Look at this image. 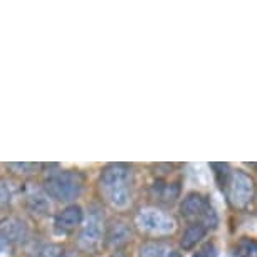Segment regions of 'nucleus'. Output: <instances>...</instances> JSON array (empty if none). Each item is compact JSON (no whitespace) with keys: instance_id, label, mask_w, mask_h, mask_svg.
<instances>
[{"instance_id":"1","label":"nucleus","mask_w":257,"mask_h":257,"mask_svg":"<svg viewBox=\"0 0 257 257\" xmlns=\"http://www.w3.org/2000/svg\"><path fill=\"white\" fill-rule=\"evenodd\" d=\"M99 192L113 208L123 210L132 202L133 172L124 163H109L99 175Z\"/></svg>"},{"instance_id":"2","label":"nucleus","mask_w":257,"mask_h":257,"mask_svg":"<svg viewBox=\"0 0 257 257\" xmlns=\"http://www.w3.org/2000/svg\"><path fill=\"white\" fill-rule=\"evenodd\" d=\"M44 190L51 198L62 203H71L81 197L84 190V180L74 170H61L51 173L44 182Z\"/></svg>"},{"instance_id":"3","label":"nucleus","mask_w":257,"mask_h":257,"mask_svg":"<svg viewBox=\"0 0 257 257\" xmlns=\"http://www.w3.org/2000/svg\"><path fill=\"white\" fill-rule=\"evenodd\" d=\"M180 215L192 222H202L208 230L217 225V215L210 207L205 195L198 192H190L180 203Z\"/></svg>"},{"instance_id":"4","label":"nucleus","mask_w":257,"mask_h":257,"mask_svg":"<svg viewBox=\"0 0 257 257\" xmlns=\"http://www.w3.org/2000/svg\"><path fill=\"white\" fill-rule=\"evenodd\" d=\"M222 187L225 188V193L229 197L232 205L235 207H245L255 193L254 180L245 175L244 172L237 170V172H227L222 182Z\"/></svg>"},{"instance_id":"5","label":"nucleus","mask_w":257,"mask_h":257,"mask_svg":"<svg viewBox=\"0 0 257 257\" xmlns=\"http://www.w3.org/2000/svg\"><path fill=\"white\" fill-rule=\"evenodd\" d=\"M135 224L140 230L150 235H167L175 229V220L172 215L153 207L142 208L135 217Z\"/></svg>"},{"instance_id":"6","label":"nucleus","mask_w":257,"mask_h":257,"mask_svg":"<svg viewBox=\"0 0 257 257\" xmlns=\"http://www.w3.org/2000/svg\"><path fill=\"white\" fill-rule=\"evenodd\" d=\"M104 234H106V225L103 222V217L98 212H91L81 229L77 244H79V247L84 252H96L103 245Z\"/></svg>"},{"instance_id":"7","label":"nucleus","mask_w":257,"mask_h":257,"mask_svg":"<svg viewBox=\"0 0 257 257\" xmlns=\"http://www.w3.org/2000/svg\"><path fill=\"white\" fill-rule=\"evenodd\" d=\"M24 202H26L27 210L37 217L47 215L52 208L51 197L47 195L44 187L41 188L36 185H27L26 190H24Z\"/></svg>"},{"instance_id":"8","label":"nucleus","mask_w":257,"mask_h":257,"mask_svg":"<svg viewBox=\"0 0 257 257\" xmlns=\"http://www.w3.org/2000/svg\"><path fill=\"white\" fill-rule=\"evenodd\" d=\"M84 222V210L77 203H71L54 217V227L61 234H69Z\"/></svg>"},{"instance_id":"9","label":"nucleus","mask_w":257,"mask_h":257,"mask_svg":"<svg viewBox=\"0 0 257 257\" xmlns=\"http://www.w3.org/2000/svg\"><path fill=\"white\" fill-rule=\"evenodd\" d=\"M132 239V227L123 219H111L106 224L104 242L111 249H119Z\"/></svg>"},{"instance_id":"10","label":"nucleus","mask_w":257,"mask_h":257,"mask_svg":"<svg viewBox=\"0 0 257 257\" xmlns=\"http://www.w3.org/2000/svg\"><path fill=\"white\" fill-rule=\"evenodd\" d=\"M29 225L19 217H7L0 220V237H4L9 244L11 242H26L29 239Z\"/></svg>"},{"instance_id":"11","label":"nucleus","mask_w":257,"mask_h":257,"mask_svg":"<svg viewBox=\"0 0 257 257\" xmlns=\"http://www.w3.org/2000/svg\"><path fill=\"white\" fill-rule=\"evenodd\" d=\"M138 257H180V252L163 240H150L140 247Z\"/></svg>"},{"instance_id":"12","label":"nucleus","mask_w":257,"mask_h":257,"mask_svg":"<svg viewBox=\"0 0 257 257\" xmlns=\"http://www.w3.org/2000/svg\"><path fill=\"white\" fill-rule=\"evenodd\" d=\"M207 232H208V229L202 224V222H192L182 235V240H180L182 247L185 250L193 249V247H195L198 242L207 235Z\"/></svg>"},{"instance_id":"13","label":"nucleus","mask_w":257,"mask_h":257,"mask_svg":"<svg viewBox=\"0 0 257 257\" xmlns=\"http://www.w3.org/2000/svg\"><path fill=\"white\" fill-rule=\"evenodd\" d=\"M180 195V187L177 183H155L152 188V197L160 203H173Z\"/></svg>"},{"instance_id":"14","label":"nucleus","mask_w":257,"mask_h":257,"mask_svg":"<svg viewBox=\"0 0 257 257\" xmlns=\"http://www.w3.org/2000/svg\"><path fill=\"white\" fill-rule=\"evenodd\" d=\"M64 255V247L59 244H37L29 250V257H62Z\"/></svg>"},{"instance_id":"15","label":"nucleus","mask_w":257,"mask_h":257,"mask_svg":"<svg viewBox=\"0 0 257 257\" xmlns=\"http://www.w3.org/2000/svg\"><path fill=\"white\" fill-rule=\"evenodd\" d=\"M234 257H257V242L250 239H242L234 247Z\"/></svg>"},{"instance_id":"16","label":"nucleus","mask_w":257,"mask_h":257,"mask_svg":"<svg viewBox=\"0 0 257 257\" xmlns=\"http://www.w3.org/2000/svg\"><path fill=\"white\" fill-rule=\"evenodd\" d=\"M14 195H16V188L6 178H0V207H6L12 202Z\"/></svg>"},{"instance_id":"17","label":"nucleus","mask_w":257,"mask_h":257,"mask_svg":"<svg viewBox=\"0 0 257 257\" xmlns=\"http://www.w3.org/2000/svg\"><path fill=\"white\" fill-rule=\"evenodd\" d=\"M7 168L14 172L16 175H32L36 173V170L39 168L37 163H29V162H17V163H9Z\"/></svg>"},{"instance_id":"18","label":"nucleus","mask_w":257,"mask_h":257,"mask_svg":"<svg viewBox=\"0 0 257 257\" xmlns=\"http://www.w3.org/2000/svg\"><path fill=\"white\" fill-rule=\"evenodd\" d=\"M193 257H217V249L213 244H205L193 254Z\"/></svg>"},{"instance_id":"19","label":"nucleus","mask_w":257,"mask_h":257,"mask_svg":"<svg viewBox=\"0 0 257 257\" xmlns=\"http://www.w3.org/2000/svg\"><path fill=\"white\" fill-rule=\"evenodd\" d=\"M9 252H11V244L4 239V237H0V257L2 255H7Z\"/></svg>"},{"instance_id":"20","label":"nucleus","mask_w":257,"mask_h":257,"mask_svg":"<svg viewBox=\"0 0 257 257\" xmlns=\"http://www.w3.org/2000/svg\"><path fill=\"white\" fill-rule=\"evenodd\" d=\"M111 257H124V255H123V254H119V252H118V254H113Z\"/></svg>"}]
</instances>
